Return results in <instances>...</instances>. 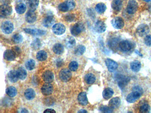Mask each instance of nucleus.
<instances>
[{
  "instance_id": "obj_4",
  "label": "nucleus",
  "mask_w": 151,
  "mask_h": 113,
  "mask_svg": "<svg viewBox=\"0 0 151 113\" xmlns=\"http://www.w3.org/2000/svg\"><path fill=\"white\" fill-rule=\"evenodd\" d=\"M13 9L12 7L8 4H3L0 7V14L1 18L6 17L12 14Z\"/></svg>"
},
{
  "instance_id": "obj_37",
  "label": "nucleus",
  "mask_w": 151,
  "mask_h": 113,
  "mask_svg": "<svg viewBox=\"0 0 151 113\" xmlns=\"http://www.w3.org/2000/svg\"><path fill=\"white\" fill-rule=\"evenodd\" d=\"M86 51V47L83 45H79L74 50V54L80 56L82 55Z\"/></svg>"
},
{
  "instance_id": "obj_43",
  "label": "nucleus",
  "mask_w": 151,
  "mask_h": 113,
  "mask_svg": "<svg viewBox=\"0 0 151 113\" xmlns=\"http://www.w3.org/2000/svg\"><path fill=\"white\" fill-rule=\"evenodd\" d=\"M65 20L68 22H72L76 20V16L74 14H69L67 15L64 17Z\"/></svg>"
},
{
  "instance_id": "obj_20",
  "label": "nucleus",
  "mask_w": 151,
  "mask_h": 113,
  "mask_svg": "<svg viewBox=\"0 0 151 113\" xmlns=\"http://www.w3.org/2000/svg\"><path fill=\"white\" fill-rule=\"evenodd\" d=\"M118 79H119L118 82V86L121 89H124L125 87L128 85L130 80V79L129 77H125V76L119 77Z\"/></svg>"
},
{
  "instance_id": "obj_47",
  "label": "nucleus",
  "mask_w": 151,
  "mask_h": 113,
  "mask_svg": "<svg viewBox=\"0 0 151 113\" xmlns=\"http://www.w3.org/2000/svg\"><path fill=\"white\" fill-rule=\"evenodd\" d=\"M53 99L51 97H48V98L46 99L44 103H45L46 105H48V106L52 105L54 103Z\"/></svg>"
},
{
  "instance_id": "obj_14",
  "label": "nucleus",
  "mask_w": 151,
  "mask_h": 113,
  "mask_svg": "<svg viewBox=\"0 0 151 113\" xmlns=\"http://www.w3.org/2000/svg\"><path fill=\"white\" fill-rule=\"evenodd\" d=\"M24 31L25 33L34 36H43L46 33L45 31L38 29L24 28Z\"/></svg>"
},
{
  "instance_id": "obj_15",
  "label": "nucleus",
  "mask_w": 151,
  "mask_h": 113,
  "mask_svg": "<svg viewBox=\"0 0 151 113\" xmlns=\"http://www.w3.org/2000/svg\"><path fill=\"white\" fill-rule=\"evenodd\" d=\"M42 78H43L44 81L46 83H51L54 80V74L51 71H46L42 75Z\"/></svg>"
},
{
  "instance_id": "obj_21",
  "label": "nucleus",
  "mask_w": 151,
  "mask_h": 113,
  "mask_svg": "<svg viewBox=\"0 0 151 113\" xmlns=\"http://www.w3.org/2000/svg\"><path fill=\"white\" fill-rule=\"evenodd\" d=\"M121 103V99L119 97H115L109 101V106L111 108L115 109L119 107Z\"/></svg>"
},
{
  "instance_id": "obj_45",
  "label": "nucleus",
  "mask_w": 151,
  "mask_h": 113,
  "mask_svg": "<svg viewBox=\"0 0 151 113\" xmlns=\"http://www.w3.org/2000/svg\"><path fill=\"white\" fill-rule=\"evenodd\" d=\"M145 43L148 46H151V35H147L145 38Z\"/></svg>"
},
{
  "instance_id": "obj_33",
  "label": "nucleus",
  "mask_w": 151,
  "mask_h": 113,
  "mask_svg": "<svg viewBox=\"0 0 151 113\" xmlns=\"http://www.w3.org/2000/svg\"><path fill=\"white\" fill-rule=\"evenodd\" d=\"M47 58V53L45 51L40 50L37 53V59L40 62L45 61Z\"/></svg>"
},
{
  "instance_id": "obj_12",
  "label": "nucleus",
  "mask_w": 151,
  "mask_h": 113,
  "mask_svg": "<svg viewBox=\"0 0 151 113\" xmlns=\"http://www.w3.org/2000/svg\"><path fill=\"white\" fill-rule=\"evenodd\" d=\"M41 92L44 95H51L53 93L54 88L52 85L46 83L44 84L41 87Z\"/></svg>"
},
{
  "instance_id": "obj_25",
  "label": "nucleus",
  "mask_w": 151,
  "mask_h": 113,
  "mask_svg": "<svg viewBox=\"0 0 151 113\" xmlns=\"http://www.w3.org/2000/svg\"><path fill=\"white\" fill-rule=\"evenodd\" d=\"M24 96L27 99L31 100L34 99L36 96L35 91L32 88H28L24 92Z\"/></svg>"
},
{
  "instance_id": "obj_38",
  "label": "nucleus",
  "mask_w": 151,
  "mask_h": 113,
  "mask_svg": "<svg viewBox=\"0 0 151 113\" xmlns=\"http://www.w3.org/2000/svg\"><path fill=\"white\" fill-rule=\"evenodd\" d=\"M41 45V41L39 38H37L33 40L31 44V48L34 50H37L40 48Z\"/></svg>"
},
{
  "instance_id": "obj_27",
  "label": "nucleus",
  "mask_w": 151,
  "mask_h": 113,
  "mask_svg": "<svg viewBox=\"0 0 151 113\" xmlns=\"http://www.w3.org/2000/svg\"><path fill=\"white\" fill-rule=\"evenodd\" d=\"M9 80L12 83H16L19 79L17 76V72L15 70H11L8 74Z\"/></svg>"
},
{
  "instance_id": "obj_13",
  "label": "nucleus",
  "mask_w": 151,
  "mask_h": 113,
  "mask_svg": "<svg viewBox=\"0 0 151 113\" xmlns=\"http://www.w3.org/2000/svg\"><path fill=\"white\" fill-rule=\"evenodd\" d=\"M66 28L64 24L58 23L55 24L52 28V31L57 35H63L65 32Z\"/></svg>"
},
{
  "instance_id": "obj_52",
  "label": "nucleus",
  "mask_w": 151,
  "mask_h": 113,
  "mask_svg": "<svg viewBox=\"0 0 151 113\" xmlns=\"http://www.w3.org/2000/svg\"><path fill=\"white\" fill-rule=\"evenodd\" d=\"M21 113H28L29 111H28L27 109H22V110H21Z\"/></svg>"
},
{
  "instance_id": "obj_26",
  "label": "nucleus",
  "mask_w": 151,
  "mask_h": 113,
  "mask_svg": "<svg viewBox=\"0 0 151 113\" xmlns=\"http://www.w3.org/2000/svg\"><path fill=\"white\" fill-rule=\"evenodd\" d=\"M114 94V90L110 87H108L104 89L102 92V96L104 99L108 100L112 97Z\"/></svg>"
},
{
  "instance_id": "obj_51",
  "label": "nucleus",
  "mask_w": 151,
  "mask_h": 113,
  "mask_svg": "<svg viewBox=\"0 0 151 113\" xmlns=\"http://www.w3.org/2000/svg\"><path fill=\"white\" fill-rule=\"evenodd\" d=\"M1 2L5 3L4 4H8L7 3H8L9 1V0H1Z\"/></svg>"
},
{
  "instance_id": "obj_24",
  "label": "nucleus",
  "mask_w": 151,
  "mask_h": 113,
  "mask_svg": "<svg viewBox=\"0 0 151 113\" xmlns=\"http://www.w3.org/2000/svg\"><path fill=\"white\" fill-rule=\"evenodd\" d=\"M122 6V0H113L111 4V7L116 11H120Z\"/></svg>"
},
{
  "instance_id": "obj_6",
  "label": "nucleus",
  "mask_w": 151,
  "mask_h": 113,
  "mask_svg": "<svg viewBox=\"0 0 151 113\" xmlns=\"http://www.w3.org/2000/svg\"><path fill=\"white\" fill-rule=\"evenodd\" d=\"M137 2L135 0H130L127 6V12L130 14H135L137 10Z\"/></svg>"
},
{
  "instance_id": "obj_23",
  "label": "nucleus",
  "mask_w": 151,
  "mask_h": 113,
  "mask_svg": "<svg viewBox=\"0 0 151 113\" xmlns=\"http://www.w3.org/2000/svg\"><path fill=\"white\" fill-rule=\"evenodd\" d=\"M27 4L29 10L35 11L39 4V0H27Z\"/></svg>"
},
{
  "instance_id": "obj_35",
  "label": "nucleus",
  "mask_w": 151,
  "mask_h": 113,
  "mask_svg": "<svg viewBox=\"0 0 151 113\" xmlns=\"http://www.w3.org/2000/svg\"><path fill=\"white\" fill-rule=\"evenodd\" d=\"M15 10L17 14H24L26 10V6L24 3H19L16 6Z\"/></svg>"
},
{
  "instance_id": "obj_34",
  "label": "nucleus",
  "mask_w": 151,
  "mask_h": 113,
  "mask_svg": "<svg viewBox=\"0 0 151 113\" xmlns=\"http://www.w3.org/2000/svg\"><path fill=\"white\" fill-rule=\"evenodd\" d=\"M6 93L9 97H14L16 96L17 91L15 87L13 86H10L7 88Z\"/></svg>"
},
{
  "instance_id": "obj_53",
  "label": "nucleus",
  "mask_w": 151,
  "mask_h": 113,
  "mask_svg": "<svg viewBox=\"0 0 151 113\" xmlns=\"http://www.w3.org/2000/svg\"><path fill=\"white\" fill-rule=\"evenodd\" d=\"M144 1H146V2H150L151 1V0H143Z\"/></svg>"
},
{
  "instance_id": "obj_39",
  "label": "nucleus",
  "mask_w": 151,
  "mask_h": 113,
  "mask_svg": "<svg viewBox=\"0 0 151 113\" xmlns=\"http://www.w3.org/2000/svg\"><path fill=\"white\" fill-rule=\"evenodd\" d=\"M36 65V63L33 59H30L26 62L25 67L29 70H32L34 69Z\"/></svg>"
},
{
  "instance_id": "obj_17",
  "label": "nucleus",
  "mask_w": 151,
  "mask_h": 113,
  "mask_svg": "<svg viewBox=\"0 0 151 113\" xmlns=\"http://www.w3.org/2000/svg\"><path fill=\"white\" fill-rule=\"evenodd\" d=\"M25 20L29 23H33L36 20V14L35 11L29 10L25 15Z\"/></svg>"
},
{
  "instance_id": "obj_32",
  "label": "nucleus",
  "mask_w": 151,
  "mask_h": 113,
  "mask_svg": "<svg viewBox=\"0 0 151 113\" xmlns=\"http://www.w3.org/2000/svg\"><path fill=\"white\" fill-rule=\"evenodd\" d=\"M96 77L92 73H88L85 76V81L88 85H91L94 83Z\"/></svg>"
},
{
  "instance_id": "obj_7",
  "label": "nucleus",
  "mask_w": 151,
  "mask_h": 113,
  "mask_svg": "<svg viewBox=\"0 0 151 113\" xmlns=\"http://www.w3.org/2000/svg\"><path fill=\"white\" fill-rule=\"evenodd\" d=\"M14 29V24L9 21H6L2 23L1 30L5 34H10L13 32Z\"/></svg>"
},
{
  "instance_id": "obj_42",
  "label": "nucleus",
  "mask_w": 151,
  "mask_h": 113,
  "mask_svg": "<svg viewBox=\"0 0 151 113\" xmlns=\"http://www.w3.org/2000/svg\"><path fill=\"white\" fill-rule=\"evenodd\" d=\"M79 67V64L75 61H72L69 64V68L70 70L72 71H75L77 70Z\"/></svg>"
},
{
  "instance_id": "obj_5",
  "label": "nucleus",
  "mask_w": 151,
  "mask_h": 113,
  "mask_svg": "<svg viewBox=\"0 0 151 113\" xmlns=\"http://www.w3.org/2000/svg\"><path fill=\"white\" fill-rule=\"evenodd\" d=\"M111 24L115 28L117 29H121L124 26V21L122 17L117 16L115 17L112 20Z\"/></svg>"
},
{
  "instance_id": "obj_8",
  "label": "nucleus",
  "mask_w": 151,
  "mask_h": 113,
  "mask_svg": "<svg viewBox=\"0 0 151 113\" xmlns=\"http://www.w3.org/2000/svg\"><path fill=\"white\" fill-rule=\"evenodd\" d=\"M150 31V28L148 25L146 24H141L137 27V33L139 36L143 37L146 36Z\"/></svg>"
},
{
  "instance_id": "obj_36",
  "label": "nucleus",
  "mask_w": 151,
  "mask_h": 113,
  "mask_svg": "<svg viewBox=\"0 0 151 113\" xmlns=\"http://www.w3.org/2000/svg\"><path fill=\"white\" fill-rule=\"evenodd\" d=\"M107 6L103 3H99L95 6V10L99 14H102L106 11Z\"/></svg>"
},
{
  "instance_id": "obj_9",
  "label": "nucleus",
  "mask_w": 151,
  "mask_h": 113,
  "mask_svg": "<svg viewBox=\"0 0 151 113\" xmlns=\"http://www.w3.org/2000/svg\"><path fill=\"white\" fill-rule=\"evenodd\" d=\"M84 28L83 24L79 23H76L71 28V32L73 36H78L84 31Z\"/></svg>"
},
{
  "instance_id": "obj_46",
  "label": "nucleus",
  "mask_w": 151,
  "mask_h": 113,
  "mask_svg": "<svg viewBox=\"0 0 151 113\" xmlns=\"http://www.w3.org/2000/svg\"><path fill=\"white\" fill-rule=\"evenodd\" d=\"M12 50L15 53L16 56H19L21 54V50L19 47L16 46H14V47H12Z\"/></svg>"
},
{
  "instance_id": "obj_3",
  "label": "nucleus",
  "mask_w": 151,
  "mask_h": 113,
  "mask_svg": "<svg viewBox=\"0 0 151 113\" xmlns=\"http://www.w3.org/2000/svg\"><path fill=\"white\" fill-rule=\"evenodd\" d=\"M59 77L60 79L63 82H68L72 78V72L68 69H62L59 72Z\"/></svg>"
},
{
  "instance_id": "obj_18",
  "label": "nucleus",
  "mask_w": 151,
  "mask_h": 113,
  "mask_svg": "<svg viewBox=\"0 0 151 113\" xmlns=\"http://www.w3.org/2000/svg\"><path fill=\"white\" fill-rule=\"evenodd\" d=\"M54 22L55 19L54 16L52 15H48L43 20V24L44 27L49 28L54 24Z\"/></svg>"
},
{
  "instance_id": "obj_31",
  "label": "nucleus",
  "mask_w": 151,
  "mask_h": 113,
  "mask_svg": "<svg viewBox=\"0 0 151 113\" xmlns=\"http://www.w3.org/2000/svg\"><path fill=\"white\" fill-rule=\"evenodd\" d=\"M65 44L67 48H72L76 45V41L72 37H69L66 39Z\"/></svg>"
},
{
  "instance_id": "obj_40",
  "label": "nucleus",
  "mask_w": 151,
  "mask_h": 113,
  "mask_svg": "<svg viewBox=\"0 0 151 113\" xmlns=\"http://www.w3.org/2000/svg\"><path fill=\"white\" fill-rule=\"evenodd\" d=\"M23 37L20 34H16L12 38V41L15 43H20L23 41Z\"/></svg>"
},
{
  "instance_id": "obj_22",
  "label": "nucleus",
  "mask_w": 151,
  "mask_h": 113,
  "mask_svg": "<svg viewBox=\"0 0 151 113\" xmlns=\"http://www.w3.org/2000/svg\"><path fill=\"white\" fill-rule=\"evenodd\" d=\"M78 101L79 103L81 105L85 106L88 104L87 97V93L85 92H82L78 95Z\"/></svg>"
},
{
  "instance_id": "obj_30",
  "label": "nucleus",
  "mask_w": 151,
  "mask_h": 113,
  "mask_svg": "<svg viewBox=\"0 0 151 113\" xmlns=\"http://www.w3.org/2000/svg\"><path fill=\"white\" fill-rule=\"evenodd\" d=\"M17 76L19 79L21 80H24L26 78L27 76V73L25 69L23 67H20L17 70Z\"/></svg>"
},
{
  "instance_id": "obj_41",
  "label": "nucleus",
  "mask_w": 151,
  "mask_h": 113,
  "mask_svg": "<svg viewBox=\"0 0 151 113\" xmlns=\"http://www.w3.org/2000/svg\"><path fill=\"white\" fill-rule=\"evenodd\" d=\"M151 107L148 104L145 103L140 107V112L142 113H150Z\"/></svg>"
},
{
  "instance_id": "obj_48",
  "label": "nucleus",
  "mask_w": 151,
  "mask_h": 113,
  "mask_svg": "<svg viewBox=\"0 0 151 113\" xmlns=\"http://www.w3.org/2000/svg\"><path fill=\"white\" fill-rule=\"evenodd\" d=\"M56 64H57V66L58 67H60L64 65V62H63V60H61V59H58L57 61Z\"/></svg>"
},
{
  "instance_id": "obj_1",
  "label": "nucleus",
  "mask_w": 151,
  "mask_h": 113,
  "mask_svg": "<svg viewBox=\"0 0 151 113\" xmlns=\"http://www.w3.org/2000/svg\"><path fill=\"white\" fill-rule=\"evenodd\" d=\"M143 89L139 86H136L132 88V92L126 97V101L129 103H133L138 99L143 94Z\"/></svg>"
},
{
  "instance_id": "obj_19",
  "label": "nucleus",
  "mask_w": 151,
  "mask_h": 113,
  "mask_svg": "<svg viewBox=\"0 0 151 113\" xmlns=\"http://www.w3.org/2000/svg\"><path fill=\"white\" fill-rule=\"evenodd\" d=\"M4 58L8 61H13L15 60L16 55L12 50H7L4 53Z\"/></svg>"
},
{
  "instance_id": "obj_10",
  "label": "nucleus",
  "mask_w": 151,
  "mask_h": 113,
  "mask_svg": "<svg viewBox=\"0 0 151 113\" xmlns=\"http://www.w3.org/2000/svg\"><path fill=\"white\" fill-rule=\"evenodd\" d=\"M132 44L128 40H123L121 41L119 44V47L120 50L123 52H128L132 48Z\"/></svg>"
},
{
  "instance_id": "obj_28",
  "label": "nucleus",
  "mask_w": 151,
  "mask_h": 113,
  "mask_svg": "<svg viewBox=\"0 0 151 113\" xmlns=\"http://www.w3.org/2000/svg\"><path fill=\"white\" fill-rule=\"evenodd\" d=\"M53 51L56 54L60 55L64 52V47L63 45L60 43H57L54 45L53 47Z\"/></svg>"
},
{
  "instance_id": "obj_49",
  "label": "nucleus",
  "mask_w": 151,
  "mask_h": 113,
  "mask_svg": "<svg viewBox=\"0 0 151 113\" xmlns=\"http://www.w3.org/2000/svg\"><path fill=\"white\" fill-rule=\"evenodd\" d=\"M44 113H56V111L54 109H47L44 111Z\"/></svg>"
},
{
  "instance_id": "obj_11",
  "label": "nucleus",
  "mask_w": 151,
  "mask_h": 113,
  "mask_svg": "<svg viewBox=\"0 0 151 113\" xmlns=\"http://www.w3.org/2000/svg\"><path fill=\"white\" fill-rule=\"evenodd\" d=\"M105 63L107 67L108 70L110 72H114L118 68V64L112 59L107 58L105 61Z\"/></svg>"
},
{
  "instance_id": "obj_16",
  "label": "nucleus",
  "mask_w": 151,
  "mask_h": 113,
  "mask_svg": "<svg viewBox=\"0 0 151 113\" xmlns=\"http://www.w3.org/2000/svg\"><path fill=\"white\" fill-rule=\"evenodd\" d=\"M107 26L105 23L101 21H98L94 25V29L96 32L102 33L106 31Z\"/></svg>"
},
{
  "instance_id": "obj_50",
  "label": "nucleus",
  "mask_w": 151,
  "mask_h": 113,
  "mask_svg": "<svg viewBox=\"0 0 151 113\" xmlns=\"http://www.w3.org/2000/svg\"><path fill=\"white\" fill-rule=\"evenodd\" d=\"M78 113H87V110H85V109H82L79 110V111H78Z\"/></svg>"
},
{
  "instance_id": "obj_44",
  "label": "nucleus",
  "mask_w": 151,
  "mask_h": 113,
  "mask_svg": "<svg viewBox=\"0 0 151 113\" xmlns=\"http://www.w3.org/2000/svg\"><path fill=\"white\" fill-rule=\"evenodd\" d=\"M100 111L103 113H112L113 112V109L110 107H107L106 106H102L99 108Z\"/></svg>"
},
{
  "instance_id": "obj_2",
  "label": "nucleus",
  "mask_w": 151,
  "mask_h": 113,
  "mask_svg": "<svg viewBox=\"0 0 151 113\" xmlns=\"http://www.w3.org/2000/svg\"><path fill=\"white\" fill-rule=\"evenodd\" d=\"M75 7V2L73 0H67L59 4L58 9L62 12H66L72 10Z\"/></svg>"
},
{
  "instance_id": "obj_29",
  "label": "nucleus",
  "mask_w": 151,
  "mask_h": 113,
  "mask_svg": "<svg viewBox=\"0 0 151 113\" xmlns=\"http://www.w3.org/2000/svg\"><path fill=\"white\" fill-rule=\"evenodd\" d=\"M141 65L140 62L138 61H134L132 62L130 64V68L134 72H138L141 69Z\"/></svg>"
}]
</instances>
